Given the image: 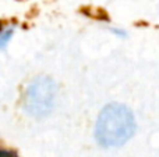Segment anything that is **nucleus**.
Listing matches in <instances>:
<instances>
[{
    "label": "nucleus",
    "instance_id": "7ed1b4c3",
    "mask_svg": "<svg viewBox=\"0 0 159 157\" xmlns=\"http://www.w3.org/2000/svg\"><path fill=\"white\" fill-rule=\"evenodd\" d=\"M13 33H14V27H7L0 29V50L7 45V42L11 39Z\"/></svg>",
    "mask_w": 159,
    "mask_h": 157
},
{
    "label": "nucleus",
    "instance_id": "20e7f679",
    "mask_svg": "<svg viewBox=\"0 0 159 157\" xmlns=\"http://www.w3.org/2000/svg\"><path fill=\"white\" fill-rule=\"evenodd\" d=\"M0 157H18V155L16 152H13V150H7L0 147Z\"/></svg>",
    "mask_w": 159,
    "mask_h": 157
},
{
    "label": "nucleus",
    "instance_id": "f03ea898",
    "mask_svg": "<svg viewBox=\"0 0 159 157\" xmlns=\"http://www.w3.org/2000/svg\"><path fill=\"white\" fill-rule=\"evenodd\" d=\"M56 100V83L48 77H39L27 86L24 107L32 117L41 118L52 111Z\"/></svg>",
    "mask_w": 159,
    "mask_h": 157
},
{
    "label": "nucleus",
    "instance_id": "f257e3e1",
    "mask_svg": "<svg viewBox=\"0 0 159 157\" xmlns=\"http://www.w3.org/2000/svg\"><path fill=\"white\" fill-rule=\"evenodd\" d=\"M135 131V120L131 110L120 103H110L99 113L95 125V138L105 147L121 146Z\"/></svg>",
    "mask_w": 159,
    "mask_h": 157
}]
</instances>
